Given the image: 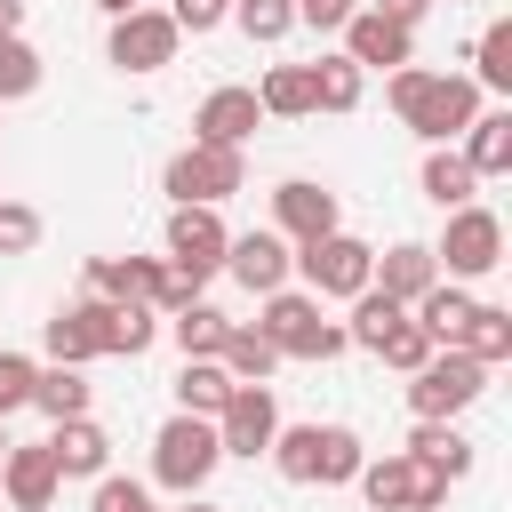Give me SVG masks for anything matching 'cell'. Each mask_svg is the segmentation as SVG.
<instances>
[{
    "label": "cell",
    "instance_id": "obj_16",
    "mask_svg": "<svg viewBox=\"0 0 512 512\" xmlns=\"http://www.w3.org/2000/svg\"><path fill=\"white\" fill-rule=\"evenodd\" d=\"M224 272H232L248 296H272V288H288L296 256H288V240H280V232H232V248H224Z\"/></svg>",
    "mask_w": 512,
    "mask_h": 512
},
{
    "label": "cell",
    "instance_id": "obj_9",
    "mask_svg": "<svg viewBox=\"0 0 512 512\" xmlns=\"http://www.w3.org/2000/svg\"><path fill=\"white\" fill-rule=\"evenodd\" d=\"M296 272H304V296H360L368 272H376V248L352 240V232H328V240L296 248Z\"/></svg>",
    "mask_w": 512,
    "mask_h": 512
},
{
    "label": "cell",
    "instance_id": "obj_17",
    "mask_svg": "<svg viewBox=\"0 0 512 512\" xmlns=\"http://www.w3.org/2000/svg\"><path fill=\"white\" fill-rule=\"evenodd\" d=\"M168 256H88V296L104 304H160Z\"/></svg>",
    "mask_w": 512,
    "mask_h": 512
},
{
    "label": "cell",
    "instance_id": "obj_14",
    "mask_svg": "<svg viewBox=\"0 0 512 512\" xmlns=\"http://www.w3.org/2000/svg\"><path fill=\"white\" fill-rule=\"evenodd\" d=\"M344 56H352L360 72H400V64H416V32L392 24V16H376V8H352V24H344Z\"/></svg>",
    "mask_w": 512,
    "mask_h": 512
},
{
    "label": "cell",
    "instance_id": "obj_34",
    "mask_svg": "<svg viewBox=\"0 0 512 512\" xmlns=\"http://www.w3.org/2000/svg\"><path fill=\"white\" fill-rule=\"evenodd\" d=\"M152 336H160V312L152 304H112L104 312V352L136 360V352H152Z\"/></svg>",
    "mask_w": 512,
    "mask_h": 512
},
{
    "label": "cell",
    "instance_id": "obj_7",
    "mask_svg": "<svg viewBox=\"0 0 512 512\" xmlns=\"http://www.w3.org/2000/svg\"><path fill=\"white\" fill-rule=\"evenodd\" d=\"M432 264L448 272V280H488L496 264H504V216L496 208H448V232H440V248H432Z\"/></svg>",
    "mask_w": 512,
    "mask_h": 512
},
{
    "label": "cell",
    "instance_id": "obj_25",
    "mask_svg": "<svg viewBox=\"0 0 512 512\" xmlns=\"http://www.w3.org/2000/svg\"><path fill=\"white\" fill-rule=\"evenodd\" d=\"M472 192H480V176L464 168V152H448V144H432L424 152V200L448 216V208H472Z\"/></svg>",
    "mask_w": 512,
    "mask_h": 512
},
{
    "label": "cell",
    "instance_id": "obj_36",
    "mask_svg": "<svg viewBox=\"0 0 512 512\" xmlns=\"http://www.w3.org/2000/svg\"><path fill=\"white\" fill-rule=\"evenodd\" d=\"M232 24H240L256 48H272V40L296 32V0H232Z\"/></svg>",
    "mask_w": 512,
    "mask_h": 512
},
{
    "label": "cell",
    "instance_id": "obj_18",
    "mask_svg": "<svg viewBox=\"0 0 512 512\" xmlns=\"http://www.w3.org/2000/svg\"><path fill=\"white\" fill-rule=\"evenodd\" d=\"M104 296H80V304H64L56 320H48V360L56 368H88V360H104Z\"/></svg>",
    "mask_w": 512,
    "mask_h": 512
},
{
    "label": "cell",
    "instance_id": "obj_15",
    "mask_svg": "<svg viewBox=\"0 0 512 512\" xmlns=\"http://www.w3.org/2000/svg\"><path fill=\"white\" fill-rule=\"evenodd\" d=\"M256 128H264L256 88H208V96H200V112H192V144H224V152H240Z\"/></svg>",
    "mask_w": 512,
    "mask_h": 512
},
{
    "label": "cell",
    "instance_id": "obj_40",
    "mask_svg": "<svg viewBox=\"0 0 512 512\" xmlns=\"http://www.w3.org/2000/svg\"><path fill=\"white\" fill-rule=\"evenodd\" d=\"M88 512H152V488H144V480L104 472V480H96V496H88Z\"/></svg>",
    "mask_w": 512,
    "mask_h": 512
},
{
    "label": "cell",
    "instance_id": "obj_31",
    "mask_svg": "<svg viewBox=\"0 0 512 512\" xmlns=\"http://www.w3.org/2000/svg\"><path fill=\"white\" fill-rule=\"evenodd\" d=\"M32 408H40L48 424H64V416H88V376H80V368H56V360H48V368L32 376Z\"/></svg>",
    "mask_w": 512,
    "mask_h": 512
},
{
    "label": "cell",
    "instance_id": "obj_37",
    "mask_svg": "<svg viewBox=\"0 0 512 512\" xmlns=\"http://www.w3.org/2000/svg\"><path fill=\"white\" fill-rule=\"evenodd\" d=\"M32 88H40V48L24 32H0V104H16Z\"/></svg>",
    "mask_w": 512,
    "mask_h": 512
},
{
    "label": "cell",
    "instance_id": "obj_42",
    "mask_svg": "<svg viewBox=\"0 0 512 512\" xmlns=\"http://www.w3.org/2000/svg\"><path fill=\"white\" fill-rule=\"evenodd\" d=\"M224 16H232V0H176V8H168V24H176V32H192V40H200V32H216Z\"/></svg>",
    "mask_w": 512,
    "mask_h": 512
},
{
    "label": "cell",
    "instance_id": "obj_45",
    "mask_svg": "<svg viewBox=\"0 0 512 512\" xmlns=\"http://www.w3.org/2000/svg\"><path fill=\"white\" fill-rule=\"evenodd\" d=\"M24 24V0H0V32H16Z\"/></svg>",
    "mask_w": 512,
    "mask_h": 512
},
{
    "label": "cell",
    "instance_id": "obj_27",
    "mask_svg": "<svg viewBox=\"0 0 512 512\" xmlns=\"http://www.w3.org/2000/svg\"><path fill=\"white\" fill-rule=\"evenodd\" d=\"M312 72V112H352L360 104V88H368V72L336 48V56H320V64H304Z\"/></svg>",
    "mask_w": 512,
    "mask_h": 512
},
{
    "label": "cell",
    "instance_id": "obj_19",
    "mask_svg": "<svg viewBox=\"0 0 512 512\" xmlns=\"http://www.w3.org/2000/svg\"><path fill=\"white\" fill-rule=\"evenodd\" d=\"M48 456H56V480H104L112 472V432L96 416H64L48 432Z\"/></svg>",
    "mask_w": 512,
    "mask_h": 512
},
{
    "label": "cell",
    "instance_id": "obj_22",
    "mask_svg": "<svg viewBox=\"0 0 512 512\" xmlns=\"http://www.w3.org/2000/svg\"><path fill=\"white\" fill-rule=\"evenodd\" d=\"M472 304H480V296H472L464 280H432V288L408 304V320H416L432 344H456V336H464V320H472Z\"/></svg>",
    "mask_w": 512,
    "mask_h": 512
},
{
    "label": "cell",
    "instance_id": "obj_39",
    "mask_svg": "<svg viewBox=\"0 0 512 512\" xmlns=\"http://www.w3.org/2000/svg\"><path fill=\"white\" fill-rule=\"evenodd\" d=\"M32 248H40V208L0 200V256H32Z\"/></svg>",
    "mask_w": 512,
    "mask_h": 512
},
{
    "label": "cell",
    "instance_id": "obj_46",
    "mask_svg": "<svg viewBox=\"0 0 512 512\" xmlns=\"http://www.w3.org/2000/svg\"><path fill=\"white\" fill-rule=\"evenodd\" d=\"M104 16H136V8H152V0H96Z\"/></svg>",
    "mask_w": 512,
    "mask_h": 512
},
{
    "label": "cell",
    "instance_id": "obj_3",
    "mask_svg": "<svg viewBox=\"0 0 512 512\" xmlns=\"http://www.w3.org/2000/svg\"><path fill=\"white\" fill-rule=\"evenodd\" d=\"M256 328L272 336L280 360H336V352H352V344H344V320H328L320 296H304V288H272Z\"/></svg>",
    "mask_w": 512,
    "mask_h": 512
},
{
    "label": "cell",
    "instance_id": "obj_5",
    "mask_svg": "<svg viewBox=\"0 0 512 512\" xmlns=\"http://www.w3.org/2000/svg\"><path fill=\"white\" fill-rule=\"evenodd\" d=\"M480 392H488V368H480V360H464L456 344H440V352L408 376V408H416V424H456Z\"/></svg>",
    "mask_w": 512,
    "mask_h": 512
},
{
    "label": "cell",
    "instance_id": "obj_4",
    "mask_svg": "<svg viewBox=\"0 0 512 512\" xmlns=\"http://www.w3.org/2000/svg\"><path fill=\"white\" fill-rule=\"evenodd\" d=\"M160 192L176 208H224L232 192H248V160L224 152V144H184L168 168H160Z\"/></svg>",
    "mask_w": 512,
    "mask_h": 512
},
{
    "label": "cell",
    "instance_id": "obj_32",
    "mask_svg": "<svg viewBox=\"0 0 512 512\" xmlns=\"http://www.w3.org/2000/svg\"><path fill=\"white\" fill-rule=\"evenodd\" d=\"M472 88H496V96H512V16H496V24L472 40Z\"/></svg>",
    "mask_w": 512,
    "mask_h": 512
},
{
    "label": "cell",
    "instance_id": "obj_35",
    "mask_svg": "<svg viewBox=\"0 0 512 512\" xmlns=\"http://www.w3.org/2000/svg\"><path fill=\"white\" fill-rule=\"evenodd\" d=\"M392 320H400V304H392V296H376V288H360V296H352V320H344V344L376 352V344L392 336Z\"/></svg>",
    "mask_w": 512,
    "mask_h": 512
},
{
    "label": "cell",
    "instance_id": "obj_1",
    "mask_svg": "<svg viewBox=\"0 0 512 512\" xmlns=\"http://www.w3.org/2000/svg\"><path fill=\"white\" fill-rule=\"evenodd\" d=\"M392 112H400V128H416L424 144H448V136H464V128L480 120V88H472L464 72L400 64V72H392Z\"/></svg>",
    "mask_w": 512,
    "mask_h": 512
},
{
    "label": "cell",
    "instance_id": "obj_6",
    "mask_svg": "<svg viewBox=\"0 0 512 512\" xmlns=\"http://www.w3.org/2000/svg\"><path fill=\"white\" fill-rule=\"evenodd\" d=\"M216 464H224V448H216V424H208V416H168V424L152 432V480H160V488L200 496Z\"/></svg>",
    "mask_w": 512,
    "mask_h": 512
},
{
    "label": "cell",
    "instance_id": "obj_21",
    "mask_svg": "<svg viewBox=\"0 0 512 512\" xmlns=\"http://www.w3.org/2000/svg\"><path fill=\"white\" fill-rule=\"evenodd\" d=\"M0 488H8V504L16 512H48L56 504V456H48V440H32V448H8L0 456Z\"/></svg>",
    "mask_w": 512,
    "mask_h": 512
},
{
    "label": "cell",
    "instance_id": "obj_38",
    "mask_svg": "<svg viewBox=\"0 0 512 512\" xmlns=\"http://www.w3.org/2000/svg\"><path fill=\"white\" fill-rule=\"evenodd\" d=\"M432 352H440V344H432V336H424V328H416L408 312H400V320H392V336L376 344V360H384V368H400V376H416V368H424Z\"/></svg>",
    "mask_w": 512,
    "mask_h": 512
},
{
    "label": "cell",
    "instance_id": "obj_2",
    "mask_svg": "<svg viewBox=\"0 0 512 512\" xmlns=\"http://www.w3.org/2000/svg\"><path fill=\"white\" fill-rule=\"evenodd\" d=\"M264 456L280 464L288 488H344V480L368 464L360 432H344V424H280Z\"/></svg>",
    "mask_w": 512,
    "mask_h": 512
},
{
    "label": "cell",
    "instance_id": "obj_8",
    "mask_svg": "<svg viewBox=\"0 0 512 512\" xmlns=\"http://www.w3.org/2000/svg\"><path fill=\"white\" fill-rule=\"evenodd\" d=\"M352 480H360V496H368L376 512H440V504H448V480H440L432 464H416L408 448H400V456L360 464Z\"/></svg>",
    "mask_w": 512,
    "mask_h": 512
},
{
    "label": "cell",
    "instance_id": "obj_13",
    "mask_svg": "<svg viewBox=\"0 0 512 512\" xmlns=\"http://www.w3.org/2000/svg\"><path fill=\"white\" fill-rule=\"evenodd\" d=\"M224 248H232V232H224L216 208H176L168 216V264L192 272L200 288H208V272H224Z\"/></svg>",
    "mask_w": 512,
    "mask_h": 512
},
{
    "label": "cell",
    "instance_id": "obj_24",
    "mask_svg": "<svg viewBox=\"0 0 512 512\" xmlns=\"http://www.w3.org/2000/svg\"><path fill=\"white\" fill-rule=\"evenodd\" d=\"M464 168L472 176H512V112H480L464 128Z\"/></svg>",
    "mask_w": 512,
    "mask_h": 512
},
{
    "label": "cell",
    "instance_id": "obj_23",
    "mask_svg": "<svg viewBox=\"0 0 512 512\" xmlns=\"http://www.w3.org/2000/svg\"><path fill=\"white\" fill-rule=\"evenodd\" d=\"M216 368H224L232 384H264V376L280 368V352H272V336H264L256 320H232V328H224V352H216Z\"/></svg>",
    "mask_w": 512,
    "mask_h": 512
},
{
    "label": "cell",
    "instance_id": "obj_30",
    "mask_svg": "<svg viewBox=\"0 0 512 512\" xmlns=\"http://www.w3.org/2000/svg\"><path fill=\"white\" fill-rule=\"evenodd\" d=\"M408 456L432 464L440 480H464V472H472V440H464L456 424H416V432H408Z\"/></svg>",
    "mask_w": 512,
    "mask_h": 512
},
{
    "label": "cell",
    "instance_id": "obj_48",
    "mask_svg": "<svg viewBox=\"0 0 512 512\" xmlns=\"http://www.w3.org/2000/svg\"><path fill=\"white\" fill-rule=\"evenodd\" d=\"M184 512H216V504H200V496H184Z\"/></svg>",
    "mask_w": 512,
    "mask_h": 512
},
{
    "label": "cell",
    "instance_id": "obj_11",
    "mask_svg": "<svg viewBox=\"0 0 512 512\" xmlns=\"http://www.w3.org/2000/svg\"><path fill=\"white\" fill-rule=\"evenodd\" d=\"M176 24H168V8H136V16H112V40H104V56L120 64V72H160V64H176Z\"/></svg>",
    "mask_w": 512,
    "mask_h": 512
},
{
    "label": "cell",
    "instance_id": "obj_29",
    "mask_svg": "<svg viewBox=\"0 0 512 512\" xmlns=\"http://www.w3.org/2000/svg\"><path fill=\"white\" fill-rule=\"evenodd\" d=\"M224 400H232V376H224L216 360H184V368H176V416H208V424H216Z\"/></svg>",
    "mask_w": 512,
    "mask_h": 512
},
{
    "label": "cell",
    "instance_id": "obj_47",
    "mask_svg": "<svg viewBox=\"0 0 512 512\" xmlns=\"http://www.w3.org/2000/svg\"><path fill=\"white\" fill-rule=\"evenodd\" d=\"M8 448H16V440H8V416H0V456H8Z\"/></svg>",
    "mask_w": 512,
    "mask_h": 512
},
{
    "label": "cell",
    "instance_id": "obj_20",
    "mask_svg": "<svg viewBox=\"0 0 512 512\" xmlns=\"http://www.w3.org/2000/svg\"><path fill=\"white\" fill-rule=\"evenodd\" d=\"M432 280H440V264H432V248H424V240H392V248L376 256V272H368V288H376V296H392L400 312H408Z\"/></svg>",
    "mask_w": 512,
    "mask_h": 512
},
{
    "label": "cell",
    "instance_id": "obj_12",
    "mask_svg": "<svg viewBox=\"0 0 512 512\" xmlns=\"http://www.w3.org/2000/svg\"><path fill=\"white\" fill-rule=\"evenodd\" d=\"M272 232L280 240H328V232H344L336 224V192L328 184H312V176H288V184H272Z\"/></svg>",
    "mask_w": 512,
    "mask_h": 512
},
{
    "label": "cell",
    "instance_id": "obj_33",
    "mask_svg": "<svg viewBox=\"0 0 512 512\" xmlns=\"http://www.w3.org/2000/svg\"><path fill=\"white\" fill-rule=\"evenodd\" d=\"M256 104H264V120H304L312 112V72L304 64H272L264 88H256Z\"/></svg>",
    "mask_w": 512,
    "mask_h": 512
},
{
    "label": "cell",
    "instance_id": "obj_41",
    "mask_svg": "<svg viewBox=\"0 0 512 512\" xmlns=\"http://www.w3.org/2000/svg\"><path fill=\"white\" fill-rule=\"evenodd\" d=\"M32 360L24 352H0V416H16V408H32Z\"/></svg>",
    "mask_w": 512,
    "mask_h": 512
},
{
    "label": "cell",
    "instance_id": "obj_43",
    "mask_svg": "<svg viewBox=\"0 0 512 512\" xmlns=\"http://www.w3.org/2000/svg\"><path fill=\"white\" fill-rule=\"evenodd\" d=\"M352 8H360V0H296V24H312V32H344Z\"/></svg>",
    "mask_w": 512,
    "mask_h": 512
},
{
    "label": "cell",
    "instance_id": "obj_10",
    "mask_svg": "<svg viewBox=\"0 0 512 512\" xmlns=\"http://www.w3.org/2000/svg\"><path fill=\"white\" fill-rule=\"evenodd\" d=\"M272 432H280L272 384H232V400L216 408V448H224V456H264Z\"/></svg>",
    "mask_w": 512,
    "mask_h": 512
},
{
    "label": "cell",
    "instance_id": "obj_44",
    "mask_svg": "<svg viewBox=\"0 0 512 512\" xmlns=\"http://www.w3.org/2000/svg\"><path fill=\"white\" fill-rule=\"evenodd\" d=\"M368 8H376V16H392V24H408V32H416V16H424V8H432V0H368Z\"/></svg>",
    "mask_w": 512,
    "mask_h": 512
},
{
    "label": "cell",
    "instance_id": "obj_28",
    "mask_svg": "<svg viewBox=\"0 0 512 512\" xmlns=\"http://www.w3.org/2000/svg\"><path fill=\"white\" fill-rule=\"evenodd\" d=\"M456 352H464V360H480V368L512 360V312H504V304H472V320H464Z\"/></svg>",
    "mask_w": 512,
    "mask_h": 512
},
{
    "label": "cell",
    "instance_id": "obj_26",
    "mask_svg": "<svg viewBox=\"0 0 512 512\" xmlns=\"http://www.w3.org/2000/svg\"><path fill=\"white\" fill-rule=\"evenodd\" d=\"M224 328H232V320H224L208 296H192L184 312H168V336H176L184 360H216V352H224Z\"/></svg>",
    "mask_w": 512,
    "mask_h": 512
}]
</instances>
